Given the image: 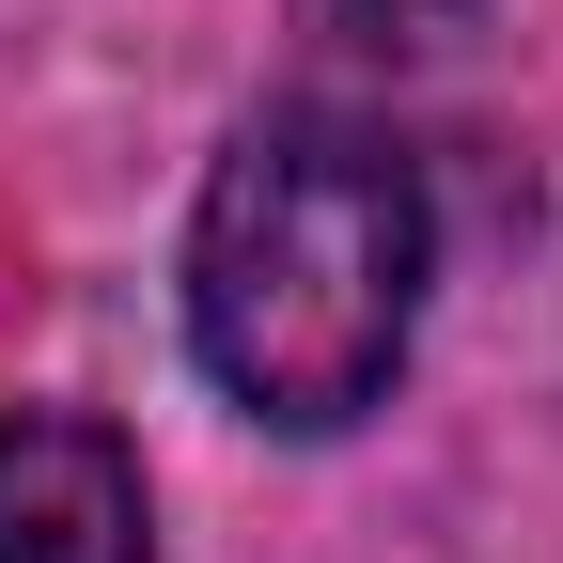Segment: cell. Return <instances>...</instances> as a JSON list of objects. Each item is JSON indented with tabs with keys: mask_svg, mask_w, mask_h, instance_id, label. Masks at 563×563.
Segmentation results:
<instances>
[{
	"mask_svg": "<svg viewBox=\"0 0 563 563\" xmlns=\"http://www.w3.org/2000/svg\"><path fill=\"white\" fill-rule=\"evenodd\" d=\"M422 266H439V203H422V157L391 125L251 110L188 220V344L251 422L344 439L407 376Z\"/></svg>",
	"mask_w": 563,
	"mask_h": 563,
	"instance_id": "1",
	"label": "cell"
},
{
	"mask_svg": "<svg viewBox=\"0 0 563 563\" xmlns=\"http://www.w3.org/2000/svg\"><path fill=\"white\" fill-rule=\"evenodd\" d=\"M0 563H157L141 454L95 407H0Z\"/></svg>",
	"mask_w": 563,
	"mask_h": 563,
	"instance_id": "2",
	"label": "cell"
}]
</instances>
